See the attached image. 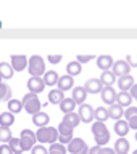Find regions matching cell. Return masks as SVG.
Masks as SVG:
<instances>
[{
  "instance_id": "17",
  "label": "cell",
  "mask_w": 137,
  "mask_h": 154,
  "mask_svg": "<svg viewBox=\"0 0 137 154\" xmlns=\"http://www.w3.org/2000/svg\"><path fill=\"white\" fill-rule=\"evenodd\" d=\"M86 96H87V91L84 87H74L73 88V96L71 98L74 100V103L76 104H84V101H86Z\"/></svg>"
},
{
  "instance_id": "43",
  "label": "cell",
  "mask_w": 137,
  "mask_h": 154,
  "mask_svg": "<svg viewBox=\"0 0 137 154\" xmlns=\"http://www.w3.org/2000/svg\"><path fill=\"white\" fill-rule=\"evenodd\" d=\"M48 61H50L52 64H58V63L61 61V55H48Z\"/></svg>"
},
{
  "instance_id": "19",
  "label": "cell",
  "mask_w": 137,
  "mask_h": 154,
  "mask_svg": "<svg viewBox=\"0 0 137 154\" xmlns=\"http://www.w3.org/2000/svg\"><path fill=\"white\" fill-rule=\"evenodd\" d=\"M44 84L48 85V87H53V85H58V80H60V75L57 74L55 71H47L42 77Z\"/></svg>"
},
{
  "instance_id": "20",
  "label": "cell",
  "mask_w": 137,
  "mask_h": 154,
  "mask_svg": "<svg viewBox=\"0 0 137 154\" xmlns=\"http://www.w3.org/2000/svg\"><path fill=\"white\" fill-rule=\"evenodd\" d=\"M61 122H65V124L70 125V127L76 128L77 125L81 124V119H79V114H77V112H70V114H65V116H63V120H61Z\"/></svg>"
},
{
  "instance_id": "39",
  "label": "cell",
  "mask_w": 137,
  "mask_h": 154,
  "mask_svg": "<svg viewBox=\"0 0 137 154\" xmlns=\"http://www.w3.org/2000/svg\"><path fill=\"white\" fill-rule=\"evenodd\" d=\"M31 154H48V151L44 144H36V146L31 149Z\"/></svg>"
},
{
  "instance_id": "5",
  "label": "cell",
  "mask_w": 137,
  "mask_h": 154,
  "mask_svg": "<svg viewBox=\"0 0 137 154\" xmlns=\"http://www.w3.org/2000/svg\"><path fill=\"white\" fill-rule=\"evenodd\" d=\"M19 141H21L23 151H31V149L36 146L34 143L37 141V137H36V133H34L32 130L24 128V130H21V137H19Z\"/></svg>"
},
{
  "instance_id": "33",
  "label": "cell",
  "mask_w": 137,
  "mask_h": 154,
  "mask_svg": "<svg viewBox=\"0 0 137 154\" xmlns=\"http://www.w3.org/2000/svg\"><path fill=\"white\" fill-rule=\"evenodd\" d=\"M7 104H8V112H11V114H16L23 109V103L19 100H10Z\"/></svg>"
},
{
  "instance_id": "25",
  "label": "cell",
  "mask_w": 137,
  "mask_h": 154,
  "mask_svg": "<svg viewBox=\"0 0 137 154\" xmlns=\"http://www.w3.org/2000/svg\"><path fill=\"white\" fill-rule=\"evenodd\" d=\"M63 100H65V91H61L58 88L48 91V101H50L52 104H60Z\"/></svg>"
},
{
  "instance_id": "11",
  "label": "cell",
  "mask_w": 137,
  "mask_h": 154,
  "mask_svg": "<svg viewBox=\"0 0 137 154\" xmlns=\"http://www.w3.org/2000/svg\"><path fill=\"white\" fill-rule=\"evenodd\" d=\"M84 88L87 93H92V95H95V93H102V90H103V84L100 82V79H89V80H86V85H84Z\"/></svg>"
},
{
  "instance_id": "40",
  "label": "cell",
  "mask_w": 137,
  "mask_h": 154,
  "mask_svg": "<svg viewBox=\"0 0 137 154\" xmlns=\"http://www.w3.org/2000/svg\"><path fill=\"white\" fill-rule=\"evenodd\" d=\"M94 55H77V63H81V64H84V63H89L90 60H94Z\"/></svg>"
},
{
  "instance_id": "30",
  "label": "cell",
  "mask_w": 137,
  "mask_h": 154,
  "mask_svg": "<svg viewBox=\"0 0 137 154\" xmlns=\"http://www.w3.org/2000/svg\"><path fill=\"white\" fill-rule=\"evenodd\" d=\"M106 119H110L108 108H103V106L97 108V109H95V120H97V122H103V124H105Z\"/></svg>"
},
{
  "instance_id": "28",
  "label": "cell",
  "mask_w": 137,
  "mask_h": 154,
  "mask_svg": "<svg viewBox=\"0 0 137 154\" xmlns=\"http://www.w3.org/2000/svg\"><path fill=\"white\" fill-rule=\"evenodd\" d=\"M76 103H74V100L73 98H65L60 103V109L63 111L65 114H70V112H74V108H76Z\"/></svg>"
},
{
  "instance_id": "36",
  "label": "cell",
  "mask_w": 137,
  "mask_h": 154,
  "mask_svg": "<svg viewBox=\"0 0 137 154\" xmlns=\"http://www.w3.org/2000/svg\"><path fill=\"white\" fill-rule=\"evenodd\" d=\"M11 138L13 137H11V130H10V127H0V141L8 144Z\"/></svg>"
},
{
  "instance_id": "1",
  "label": "cell",
  "mask_w": 137,
  "mask_h": 154,
  "mask_svg": "<svg viewBox=\"0 0 137 154\" xmlns=\"http://www.w3.org/2000/svg\"><path fill=\"white\" fill-rule=\"evenodd\" d=\"M92 133H94L97 146H103L110 141V130L106 128V125L103 122H95L92 124Z\"/></svg>"
},
{
  "instance_id": "29",
  "label": "cell",
  "mask_w": 137,
  "mask_h": 154,
  "mask_svg": "<svg viewBox=\"0 0 137 154\" xmlns=\"http://www.w3.org/2000/svg\"><path fill=\"white\" fill-rule=\"evenodd\" d=\"M100 82L103 84V87H113V84L116 82V75L111 71H105L100 77Z\"/></svg>"
},
{
  "instance_id": "13",
  "label": "cell",
  "mask_w": 137,
  "mask_h": 154,
  "mask_svg": "<svg viewBox=\"0 0 137 154\" xmlns=\"http://www.w3.org/2000/svg\"><path fill=\"white\" fill-rule=\"evenodd\" d=\"M86 146H87V143L82 138H73L71 143L68 144V151H70L71 154H79Z\"/></svg>"
},
{
  "instance_id": "23",
  "label": "cell",
  "mask_w": 137,
  "mask_h": 154,
  "mask_svg": "<svg viewBox=\"0 0 137 154\" xmlns=\"http://www.w3.org/2000/svg\"><path fill=\"white\" fill-rule=\"evenodd\" d=\"M73 88V77L71 75H60V80H58V90L61 91H68Z\"/></svg>"
},
{
  "instance_id": "49",
  "label": "cell",
  "mask_w": 137,
  "mask_h": 154,
  "mask_svg": "<svg viewBox=\"0 0 137 154\" xmlns=\"http://www.w3.org/2000/svg\"><path fill=\"white\" fill-rule=\"evenodd\" d=\"M0 127H2V124H0Z\"/></svg>"
},
{
  "instance_id": "21",
  "label": "cell",
  "mask_w": 137,
  "mask_h": 154,
  "mask_svg": "<svg viewBox=\"0 0 137 154\" xmlns=\"http://www.w3.org/2000/svg\"><path fill=\"white\" fill-rule=\"evenodd\" d=\"M116 103H118L121 108H123V106H126V108H131L132 96L129 95V91H119L118 96H116Z\"/></svg>"
},
{
  "instance_id": "26",
  "label": "cell",
  "mask_w": 137,
  "mask_h": 154,
  "mask_svg": "<svg viewBox=\"0 0 137 154\" xmlns=\"http://www.w3.org/2000/svg\"><path fill=\"white\" fill-rule=\"evenodd\" d=\"M108 114H110V117H111V119L121 120V117L124 116V111H123V108H121L118 103H115V104L108 106Z\"/></svg>"
},
{
  "instance_id": "48",
  "label": "cell",
  "mask_w": 137,
  "mask_h": 154,
  "mask_svg": "<svg viewBox=\"0 0 137 154\" xmlns=\"http://www.w3.org/2000/svg\"><path fill=\"white\" fill-rule=\"evenodd\" d=\"M0 84H2V77H0Z\"/></svg>"
},
{
  "instance_id": "6",
  "label": "cell",
  "mask_w": 137,
  "mask_h": 154,
  "mask_svg": "<svg viewBox=\"0 0 137 154\" xmlns=\"http://www.w3.org/2000/svg\"><path fill=\"white\" fill-rule=\"evenodd\" d=\"M77 114H79L81 122H84V124H89V122H92V120L95 119V109L92 108L90 104H86V103L79 106Z\"/></svg>"
},
{
  "instance_id": "34",
  "label": "cell",
  "mask_w": 137,
  "mask_h": 154,
  "mask_svg": "<svg viewBox=\"0 0 137 154\" xmlns=\"http://www.w3.org/2000/svg\"><path fill=\"white\" fill-rule=\"evenodd\" d=\"M58 133L61 135V137H73V127H70L68 124H65V122H60V125H58Z\"/></svg>"
},
{
  "instance_id": "38",
  "label": "cell",
  "mask_w": 137,
  "mask_h": 154,
  "mask_svg": "<svg viewBox=\"0 0 137 154\" xmlns=\"http://www.w3.org/2000/svg\"><path fill=\"white\" fill-rule=\"evenodd\" d=\"M135 116H137V108H135V106H131V108H128L124 111V119L126 120L132 119V117H135Z\"/></svg>"
},
{
  "instance_id": "37",
  "label": "cell",
  "mask_w": 137,
  "mask_h": 154,
  "mask_svg": "<svg viewBox=\"0 0 137 154\" xmlns=\"http://www.w3.org/2000/svg\"><path fill=\"white\" fill-rule=\"evenodd\" d=\"M8 144H10V148L13 149L15 154H21V152H23V148H21V141H19V138H11Z\"/></svg>"
},
{
  "instance_id": "2",
  "label": "cell",
  "mask_w": 137,
  "mask_h": 154,
  "mask_svg": "<svg viewBox=\"0 0 137 154\" xmlns=\"http://www.w3.org/2000/svg\"><path fill=\"white\" fill-rule=\"evenodd\" d=\"M58 128L55 127H42L36 132V137H37V141L39 143H48V144H53V143H58Z\"/></svg>"
},
{
  "instance_id": "45",
  "label": "cell",
  "mask_w": 137,
  "mask_h": 154,
  "mask_svg": "<svg viewBox=\"0 0 137 154\" xmlns=\"http://www.w3.org/2000/svg\"><path fill=\"white\" fill-rule=\"evenodd\" d=\"M129 95L132 96V100H137V84L132 85V88L129 90Z\"/></svg>"
},
{
  "instance_id": "8",
  "label": "cell",
  "mask_w": 137,
  "mask_h": 154,
  "mask_svg": "<svg viewBox=\"0 0 137 154\" xmlns=\"http://www.w3.org/2000/svg\"><path fill=\"white\" fill-rule=\"evenodd\" d=\"M44 88H45V84H44L42 77H31V79L28 80V90L29 93H41V91H44Z\"/></svg>"
},
{
  "instance_id": "47",
  "label": "cell",
  "mask_w": 137,
  "mask_h": 154,
  "mask_svg": "<svg viewBox=\"0 0 137 154\" xmlns=\"http://www.w3.org/2000/svg\"><path fill=\"white\" fill-rule=\"evenodd\" d=\"M132 154H137V149H135V151H134V152H132Z\"/></svg>"
},
{
  "instance_id": "4",
  "label": "cell",
  "mask_w": 137,
  "mask_h": 154,
  "mask_svg": "<svg viewBox=\"0 0 137 154\" xmlns=\"http://www.w3.org/2000/svg\"><path fill=\"white\" fill-rule=\"evenodd\" d=\"M21 103H23V109H26L31 116L41 112L42 103H41V100L37 98L36 93H26V95L23 96V101H21Z\"/></svg>"
},
{
  "instance_id": "7",
  "label": "cell",
  "mask_w": 137,
  "mask_h": 154,
  "mask_svg": "<svg viewBox=\"0 0 137 154\" xmlns=\"http://www.w3.org/2000/svg\"><path fill=\"white\" fill-rule=\"evenodd\" d=\"M129 71H131V66L126 63L124 60H119V61H115L113 67H111V72L116 75V77H124V75H129Z\"/></svg>"
},
{
  "instance_id": "31",
  "label": "cell",
  "mask_w": 137,
  "mask_h": 154,
  "mask_svg": "<svg viewBox=\"0 0 137 154\" xmlns=\"http://www.w3.org/2000/svg\"><path fill=\"white\" fill-rule=\"evenodd\" d=\"M15 122V114L11 112H2L0 114V124H2V127H11Z\"/></svg>"
},
{
  "instance_id": "24",
  "label": "cell",
  "mask_w": 137,
  "mask_h": 154,
  "mask_svg": "<svg viewBox=\"0 0 137 154\" xmlns=\"http://www.w3.org/2000/svg\"><path fill=\"white\" fill-rule=\"evenodd\" d=\"M81 71H82V64L77 63V61H71V63L66 64V72H68V75L73 77V79H74L76 75H79Z\"/></svg>"
},
{
  "instance_id": "10",
  "label": "cell",
  "mask_w": 137,
  "mask_h": 154,
  "mask_svg": "<svg viewBox=\"0 0 137 154\" xmlns=\"http://www.w3.org/2000/svg\"><path fill=\"white\" fill-rule=\"evenodd\" d=\"M28 63L29 60L24 55H13L11 56V67H13V71H24L28 67Z\"/></svg>"
},
{
  "instance_id": "32",
  "label": "cell",
  "mask_w": 137,
  "mask_h": 154,
  "mask_svg": "<svg viewBox=\"0 0 137 154\" xmlns=\"http://www.w3.org/2000/svg\"><path fill=\"white\" fill-rule=\"evenodd\" d=\"M68 148L61 143H53L50 144V149H48V154H66Z\"/></svg>"
},
{
  "instance_id": "9",
  "label": "cell",
  "mask_w": 137,
  "mask_h": 154,
  "mask_svg": "<svg viewBox=\"0 0 137 154\" xmlns=\"http://www.w3.org/2000/svg\"><path fill=\"white\" fill-rule=\"evenodd\" d=\"M100 96H102V101H103V103L111 106V104L116 103V96H118V93H116V90L113 88V87H103Z\"/></svg>"
},
{
  "instance_id": "18",
  "label": "cell",
  "mask_w": 137,
  "mask_h": 154,
  "mask_svg": "<svg viewBox=\"0 0 137 154\" xmlns=\"http://www.w3.org/2000/svg\"><path fill=\"white\" fill-rule=\"evenodd\" d=\"M132 85H134V77L131 74L118 79V87H119L121 91H129L131 88H132Z\"/></svg>"
},
{
  "instance_id": "12",
  "label": "cell",
  "mask_w": 137,
  "mask_h": 154,
  "mask_svg": "<svg viewBox=\"0 0 137 154\" xmlns=\"http://www.w3.org/2000/svg\"><path fill=\"white\" fill-rule=\"evenodd\" d=\"M113 64H115V61L110 55H100L99 58H97V66H99L103 72L110 71L111 67H113Z\"/></svg>"
},
{
  "instance_id": "3",
  "label": "cell",
  "mask_w": 137,
  "mask_h": 154,
  "mask_svg": "<svg viewBox=\"0 0 137 154\" xmlns=\"http://www.w3.org/2000/svg\"><path fill=\"white\" fill-rule=\"evenodd\" d=\"M28 71L31 74V77H44V74H45L44 58L39 55H32L29 58V63H28Z\"/></svg>"
},
{
  "instance_id": "42",
  "label": "cell",
  "mask_w": 137,
  "mask_h": 154,
  "mask_svg": "<svg viewBox=\"0 0 137 154\" xmlns=\"http://www.w3.org/2000/svg\"><path fill=\"white\" fill-rule=\"evenodd\" d=\"M0 154H15L13 149L10 148V144H2L0 146Z\"/></svg>"
},
{
  "instance_id": "14",
  "label": "cell",
  "mask_w": 137,
  "mask_h": 154,
  "mask_svg": "<svg viewBox=\"0 0 137 154\" xmlns=\"http://www.w3.org/2000/svg\"><path fill=\"white\" fill-rule=\"evenodd\" d=\"M48 120H50V116H48L47 112H42V111L32 116V122H34V125H36V127H39V128L48 127Z\"/></svg>"
},
{
  "instance_id": "44",
  "label": "cell",
  "mask_w": 137,
  "mask_h": 154,
  "mask_svg": "<svg viewBox=\"0 0 137 154\" xmlns=\"http://www.w3.org/2000/svg\"><path fill=\"white\" fill-rule=\"evenodd\" d=\"M128 124H129V127H131V128H134L135 132H137V116H135V117H132V119H129V120H128Z\"/></svg>"
},
{
  "instance_id": "15",
  "label": "cell",
  "mask_w": 137,
  "mask_h": 154,
  "mask_svg": "<svg viewBox=\"0 0 137 154\" xmlns=\"http://www.w3.org/2000/svg\"><path fill=\"white\" fill-rule=\"evenodd\" d=\"M115 152L116 154H129V149H131V144L126 138H118L115 141Z\"/></svg>"
},
{
  "instance_id": "35",
  "label": "cell",
  "mask_w": 137,
  "mask_h": 154,
  "mask_svg": "<svg viewBox=\"0 0 137 154\" xmlns=\"http://www.w3.org/2000/svg\"><path fill=\"white\" fill-rule=\"evenodd\" d=\"M89 154H116L115 152V149H111V148H105V146H95L94 148H90V151Z\"/></svg>"
},
{
  "instance_id": "27",
  "label": "cell",
  "mask_w": 137,
  "mask_h": 154,
  "mask_svg": "<svg viewBox=\"0 0 137 154\" xmlns=\"http://www.w3.org/2000/svg\"><path fill=\"white\" fill-rule=\"evenodd\" d=\"M11 95H13V90L10 88L7 84H3V82H2V84H0V101L8 103L10 100H13Z\"/></svg>"
},
{
  "instance_id": "41",
  "label": "cell",
  "mask_w": 137,
  "mask_h": 154,
  "mask_svg": "<svg viewBox=\"0 0 137 154\" xmlns=\"http://www.w3.org/2000/svg\"><path fill=\"white\" fill-rule=\"evenodd\" d=\"M126 63L131 67H137V55H128L126 56Z\"/></svg>"
},
{
  "instance_id": "16",
  "label": "cell",
  "mask_w": 137,
  "mask_h": 154,
  "mask_svg": "<svg viewBox=\"0 0 137 154\" xmlns=\"http://www.w3.org/2000/svg\"><path fill=\"white\" fill-rule=\"evenodd\" d=\"M129 124H128V120L126 119H121V120H116V124H115V132L119 135V138H126V135L129 133Z\"/></svg>"
},
{
  "instance_id": "22",
  "label": "cell",
  "mask_w": 137,
  "mask_h": 154,
  "mask_svg": "<svg viewBox=\"0 0 137 154\" xmlns=\"http://www.w3.org/2000/svg\"><path fill=\"white\" fill-rule=\"evenodd\" d=\"M13 67L11 64H8V63H5L2 61L0 63V77H2V80H8V79H11L13 77Z\"/></svg>"
},
{
  "instance_id": "46",
  "label": "cell",
  "mask_w": 137,
  "mask_h": 154,
  "mask_svg": "<svg viewBox=\"0 0 137 154\" xmlns=\"http://www.w3.org/2000/svg\"><path fill=\"white\" fill-rule=\"evenodd\" d=\"M135 141H137V132H135Z\"/></svg>"
}]
</instances>
